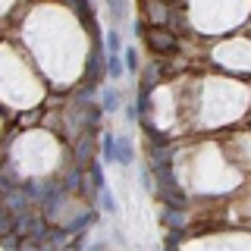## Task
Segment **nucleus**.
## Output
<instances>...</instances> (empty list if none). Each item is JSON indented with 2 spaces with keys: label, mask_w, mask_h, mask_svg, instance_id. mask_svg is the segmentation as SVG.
I'll return each instance as SVG.
<instances>
[{
  "label": "nucleus",
  "mask_w": 251,
  "mask_h": 251,
  "mask_svg": "<svg viewBox=\"0 0 251 251\" xmlns=\"http://www.w3.org/2000/svg\"><path fill=\"white\" fill-rule=\"evenodd\" d=\"M73 3H75V10L82 13V19L91 22V6H88V0H73Z\"/></svg>",
  "instance_id": "11"
},
{
  "label": "nucleus",
  "mask_w": 251,
  "mask_h": 251,
  "mask_svg": "<svg viewBox=\"0 0 251 251\" xmlns=\"http://www.w3.org/2000/svg\"><path fill=\"white\" fill-rule=\"evenodd\" d=\"M132 160H135V145L126 135H116V163H120V167H129Z\"/></svg>",
  "instance_id": "2"
},
{
  "label": "nucleus",
  "mask_w": 251,
  "mask_h": 251,
  "mask_svg": "<svg viewBox=\"0 0 251 251\" xmlns=\"http://www.w3.org/2000/svg\"><path fill=\"white\" fill-rule=\"evenodd\" d=\"M120 91L116 88H104L100 91V110H104V113H116V110H120Z\"/></svg>",
  "instance_id": "4"
},
{
  "label": "nucleus",
  "mask_w": 251,
  "mask_h": 251,
  "mask_svg": "<svg viewBox=\"0 0 251 251\" xmlns=\"http://www.w3.org/2000/svg\"><path fill=\"white\" fill-rule=\"evenodd\" d=\"M107 73H110V78H123L126 75V66H123L120 53H107Z\"/></svg>",
  "instance_id": "8"
},
{
  "label": "nucleus",
  "mask_w": 251,
  "mask_h": 251,
  "mask_svg": "<svg viewBox=\"0 0 251 251\" xmlns=\"http://www.w3.org/2000/svg\"><path fill=\"white\" fill-rule=\"evenodd\" d=\"M141 38H145V44L151 47V50H157V53H176V50H179L176 35H170L167 28H151V31H141Z\"/></svg>",
  "instance_id": "1"
},
{
  "label": "nucleus",
  "mask_w": 251,
  "mask_h": 251,
  "mask_svg": "<svg viewBox=\"0 0 251 251\" xmlns=\"http://www.w3.org/2000/svg\"><path fill=\"white\" fill-rule=\"evenodd\" d=\"M126 69H129V73H138V53H135V47H126Z\"/></svg>",
  "instance_id": "10"
},
{
  "label": "nucleus",
  "mask_w": 251,
  "mask_h": 251,
  "mask_svg": "<svg viewBox=\"0 0 251 251\" xmlns=\"http://www.w3.org/2000/svg\"><path fill=\"white\" fill-rule=\"evenodd\" d=\"M98 204H100V210H104V214H116V210H120V207H116V198H113V192H110L107 182L98 188Z\"/></svg>",
  "instance_id": "5"
},
{
  "label": "nucleus",
  "mask_w": 251,
  "mask_h": 251,
  "mask_svg": "<svg viewBox=\"0 0 251 251\" xmlns=\"http://www.w3.org/2000/svg\"><path fill=\"white\" fill-rule=\"evenodd\" d=\"M145 13L151 16L157 25H163V22H167V6H163L160 0H145Z\"/></svg>",
  "instance_id": "7"
},
{
  "label": "nucleus",
  "mask_w": 251,
  "mask_h": 251,
  "mask_svg": "<svg viewBox=\"0 0 251 251\" xmlns=\"http://www.w3.org/2000/svg\"><path fill=\"white\" fill-rule=\"evenodd\" d=\"M160 82V63H151V66L145 69V75H141V85H138V94H151V88Z\"/></svg>",
  "instance_id": "3"
},
{
  "label": "nucleus",
  "mask_w": 251,
  "mask_h": 251,
  "mask_svg": "<svg viewBox=\"0 0 251 251\" xmlns=\"http://www.w3.org/2000/svg\"><path fill=\"white\" fill-rule=\"evenodd\" d=\"M100 160L116 163V135H110V132H104V138H100Z\"/></svg>",
  "instance_id": "6"
},
{
  "label": "nucleus",
  "mask_w": 251,
  "mask_h": 251,
  "mask_svg": "<svg viewBox=\"0 0 251 251\" xmlns=\"http://www.w3.org/2000/svg\"><path fill=\"white\" fill-rule=\"evenodd\" d=\"M107 53H123V41H120V31L116 28L107 31Z\"/></svg>",
  "instance_id": "9"
}]
</instances>
